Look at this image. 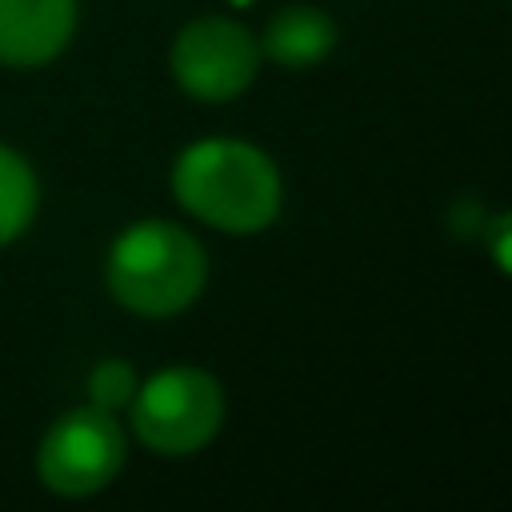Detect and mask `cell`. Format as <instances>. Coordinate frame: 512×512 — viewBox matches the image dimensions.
I'll return each instance as SVG.
<instances>
[{"label": "cell", "mask_w": 512, "mask_h": 512, "mask_svg": "<svg viewBox=\"0 0 512 512\" xmlns=\"http://www.w3.org/2000/svg\"><path fill=\"white\" fill-rule=\"evenodd\" d=\"M172 192L188 216L228 236L264 232L280 212V172L244 140L188 144L172 164Z\"/></svg>", "instance_id": "1"}, {"label": "cell", "mask_w": 512, "mask_h": 512, "mask_svg": "<svg viewBox=\"0 0 512 512\" xmlns=\"http://www.w3.org/2000/svg\"><path fill=\"white\" fill-rule=\"evenodd\" d=\"M104 280L120 308L144 320H164L200 300L208 260L188 228L172 220H140L112 240Z\"/></svg>", "instance_id": "2"}, {"label": "cell", "mask_w": 512, "mask_h": 512, "mask_svg": "<svg viewBox=\"0 0 512 512\" xmlns=\"http://www.w3.org/2000/svg\"><path fill=\"white\" fill-rule=\"evenodd\" d=\"M132 432L160 456H192L212 444L224 424V388L212 372L176 364L148 376L132 404Z\"/></svg>", "instance_id": "3"}, {"label": "cell", "mask_w": 512, "mask_h": 512, "mask_svg": "<svg viewBox=\"0 0 512 512\" xmlns=\"http://www.w3.org/2000/svg\"><path fill=\"white\" fill-rule=\"evenodd\" d=\"M124 456H128V440L116 412L84 404L64 412L44 432L36 448V476L48 492L64 500H84L104 492L120 476Z\"/></svg>", "instance_id": "4"}, {"label": "cell", "mask_w": 512, "mask_h": 512, "mask_svg": "<svg viewBox=\"0 0 512 512\" xmlns=\"http://www.w3.org/2000/svg\"><path fill=\"white\" fill-rule=\"evenodd\" d=\"M168 64H172L176 84L188 96L220 104V100L240 96L256 80V72H260V44L236 20L200 16V20H188L176 32Z\"/></svg>", "instance_id": "5"}, {"label": "cell", "mask_w": 512, "mask_h": 512, "mask_svg": "<svg viewBox=\"0 0 512 512\" xmlns=\"http://www.w3.org/2000/svg\"><path fill=\"white\" fill-rule=\"evenodd\" d=\"M76 0H0V64L4 68H44L52 64L76 32Z\"/></svg>", "instance_id": "6"}, {"label": "cell", "mask_w": 512, "mask_h": 512, "mask_svg": "<svg viewBox=\"0 0 512 512\" xmlns=\"http://www.w3.org/2000/svg\"><path fill=\"white\" fill-rule=\"evenodd\" d=\"M332 48H336V20L308 4L280 8L268 20L264 40H260V56H268L284 68H312V64L328 60Z\"/></svg>", "instance_id": "7"}, {"label": "cell", "mask_w": 512, "mask_h": 512, "mask_svg": "<svg viewBox=\"0 0 512 512\" xmlns=\"http://www.w3.org/2000/svg\"><path fill=\"white\" fill-rule=\"evenodd\" d=\"M36 208H40V180L32 164L16 148L0 144V248H8L28 232Z\"/></svg>", "instance_id": "8"}, {"label": "cell", "mask_w": 512, "mask_h": 512, "mask_svg": "<svg viewBox=\"0 0 512 512\" xmlns=\"http://www.w3.org/2000/svg\"><path fill=\"white\" fill-rule=\"evenodd\" d=\"M136 388H140V376H136V368H132L128 360H120V356H108V360H100V364L88 372V404H92V408L120 412V408L132 404Z\"/></svg>", "instance_id": "9"}, {"label": "cell", "mask_w": 512, "mask_h": 512, "mask_svg": "<svg viewBox=\"0 0 512 512\" xmlns=\"http://www.w3.org/2000/svg\"><path fill=\"white\" fill-rule=\"evenodd\" d=\"M484 240H488V252L496 260V268L504 276H512V212H500L484 224Z\"/></svg>", "instance_id": "10"}, {"label": "cell", "mask_w": 512, "mask_h": 512, "mask_svg": "<svg viewBox=\"0 0 512 512\" xmlns=\"http://www.w3.org/2000/svg\"><path fill=\"white\" fill-rule=\"evenodd\" d=\"M228 4H236V8H248V4H252V0H228Z\"/></svg>", "instance_id": "11"}]
</instances>
